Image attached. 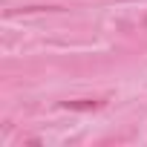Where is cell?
Returning a JSON list of instances; mask_svg holds the SVG:
<instances>
[{
  "label": "cell",
  "mask_w": 147,
  "mask_h": 147,
  "mask_svg": "<svg viewBox=\"0 0 147 147\" xmlns=\"http://www.w3.org/2000/svg\"><path fill=\"white\" fill-rule=\"evenodd\" d=\"M104 101H66L63 107L66 110H95V107H101Z\"/></svg>",
  "instance_id": "obj_1"
}]
</instances>
